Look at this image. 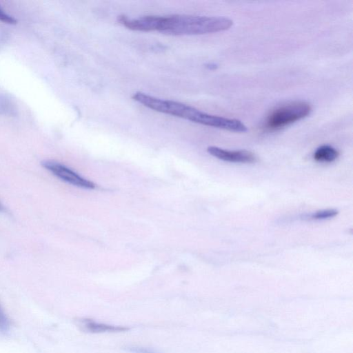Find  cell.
I'll list each match as a JSON object with an SVG mask.
<instances>
[{
  "label": "cell",
  "instance_id": "obj_1",
  "mask_svg": "<svg viewBox=\"0 0 353 353\" xmlns=\"http://www.w3.org/2000/svg\"><path fill=\"white\" fill-rule=\"evenodd\" d=\"M233 24L224 17L174 14L157 16L156 31L171 35H196L226 30Z\"/></svg>",
  "mask_w": 353,
  "mask_h": 353
},
{
  "label": "cell",
  "instance_id": "obj_2",
  "mask_svg": "<svg viewBox=\"0 0 353 353\" xmlns=\"http://www.w3.org/2000/svg\"><path fill=\"white\" fill-rule=\"evenodd\" d=\"M311 105L305 101H294L276 108L268 115L265 128L267 130H280L307 117Z\"/></svg>",
  "mask_w": 353,
  "mask_h": 353
},
{
  "label": "cell",
  "instance_id": "obj_3",
  "mask_svg": "<svg viewBox=\"0 0 353 353\" xmlns=\"http://www.w3.org/2000/svg\"><path fill=\"white\" fill-rule=\"evenodd\" d=\"M132 99L154 111L183 118L189 121L194 107L181 102L157 98L143 92H136Z\"/></svg>",
  "mask_w": 353,
  "mask_h": 353
},
{
  "label": "cell",
  "instance_id": "obj_4",
  "mask_svg": "<svg viewBox=\"0 0 353 353\" xmlns=\"http://www.w3.org/2000/svg\"><path fill=\"white\" fill-rule=\"evenodd\" d=\"M42 165L54 176L68 183L86 189H94L95 188L94 183L81 177L61 163L48 161L43 162Z\"/></svg>",
  "mask_w": 353,
  "mask_h": 353
},
{
  "label": "cell",
  "instance_id": "obj_5",
  "mask_svg": "<svg viewBox=\"0 0 353 353\" xmlns=\"http://www.w3.org/2000/svg\"><path fill=\"white\" fill-rule=\"evenodd\" d=\"M208 152L212 156L228 162L240 163H253L257 161L256 155L248 150H228L216 146L207 148Z\"/></svg>",
  "mask_w": 353,
  "mask_h": 353
},
{
  "label": "cell",
  "instance_id": "obj_6",
  "mask_svg": "<svg viewBox=\"0 0 353 353\" xmlns=\"http://www.w3.org/2000/svg\"><path fill=\"white\" fill-rule=\"evenodd\" d=\"M79 325L83 330L92 333L122 332L128 330L126 327L97 323L90 319L81 320Z\"/></svg>",
  "mask_w": 353,
  "mask_h": 353
},
{
  "label": "cell",
  "instance_id": "obj_7",
  "mask_svg": "<svg viewBox=\"0 0 353 353\" xmlns=\"http://www.w3.org/2000/svg\"><path fill=\"white\" fill-rule=\"evenodd\" d=\"M339 151L330 145L319 146L314 152L313 158L318 162L331 163L337 159Z\"/></svg>",
  "mask_w": 353,
  "mask_h": 353
},
{
  "label": "cell",
  "instance_id": "obj_8",
  "mask_svg": "<svg viewBox=\"0 0 353 353\" xmlns=\"http://www.w3.org/2000/svg\"><path fill=\"white\" fill-rule=\"evenodd\" d=\"M338 213L339 211L336 209H324L313 212L310 218L313 220H324L334 217Z\"/></svg>",
  "mask_w": 353,
  "mask_h": 353
},
{
  "label": "cell",
  "instance_id": "obj_9",
  "mask_svg": "<svg viewBox=\"0 0 353 353\" xmlns=\"http://www.w3.org/2000/svg\"><path fill=\"white\" fill-rule=\"evenodd\" d=\"M8 319L0 306V330L2 331H6L8 329Z\"/></svg>",
  "mask_w": 353,
  "mask_h": 353
},
{
  "label": "cell",
  "instance_id": "obj_10",
  "mask_svg": "<svg viewBox=\"0 0 353 353\" xmlns=\"http://www.w3.org/2000/svg\"><path fill=\"white\" fill-rule=\"evenodd\" d=\"M128 351L131 353H159L157 351L140 347H130Z\"/></svg>",
  "mask_w": 353,
  "mask_h": 353
},
{
  "label": "cell",
  "instance_id": "obj_11",
  "mask_svg": "<svg viewBox=\"0 0 353 353\" xmlns=\"http://www.w3.org/2000/svg\"><path fill=\"white\" fill-rule=\"evenodd\" d=\"M0 21L7 23H11L14 24L16 23L17 21L15 19H14L12 17L7 14L5 13L1 8H0Z\"/></svg>",
  "mask_w": 353,
  "mask_h": 353
},
{
  "label": "cell",
  "instance_id": "obj_12",
  "mask_svg": "<svg viewBox=\"0 0 353 353\" xmlns=\"http://www.w3.org/2000/svg\"><path fill=\"white\" fill-rule=\"evenodd\" d=\"M1 204H0V209H1Z\"/></svg>",
  "mask_w": 353,
  "mask_h": 353
}]
</instances>
